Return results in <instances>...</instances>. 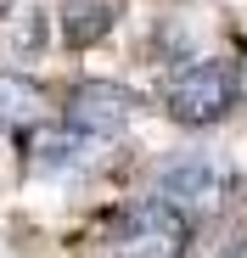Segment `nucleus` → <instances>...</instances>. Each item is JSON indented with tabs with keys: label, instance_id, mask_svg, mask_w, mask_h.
<instances>
[{
	"label": "nucleus",
	"instance_id": "obj_6",
	"mask_svg": "<svg viewBox=\"0 0 247 258\" xmlns=\"http://www.w3.org/2000/svg\"><path fill=\"white\" fill-rule=\"evenodd\" d=\"M45 123V84L28 73H0V135H28Z\"/></svg>",
	"mask_w": 247,
	"mask_h": 258
},
{
	"label": "nucleus",
	"instance_id": "obj_5",
	"mask_svg": "<svg viewBox=\"0 0 247 258\" xmlns=\"http://www.w3.org/2000/svg\"><path fill=\"white\" fill-rule=\"evenodd\" d=\"M96 152H101V146H96L90 135H79V129H68L62 118L28 129V168H34V174H62V168H79V163H90Z\"/></svg>",
	"mask_w": 247,
	"mask_h": 258
},
{
	"label": "nucleus",
	"instance_id": "obj_7",
	"mask_svg": "<svg viewBox=\"0 0 247 258\" xmlns=\"http://www.w3.org/2000/svg\"><path fill=\"white\" fill-rule=\"evenodd\" d=\"M118 12H124L118 0H62V39L73 51H85V45H96V39L112 34Z\"/></svg>",
	"mask_w": 247,
	"mask_h": 258
},
{
	"label": "nucleus",
	"instance_id": "obj_3",
	"mask_svg": "<svg viewBox=\"0 0 247 258\" xmlns=\"http://www.w3.org/2000/svg\"><path fill=\"white\" fill-rule=\"evenodd\" d=\"M186 247H191V219L174 213L169 202H157V197L130 202L107 230L112 258H186Z\"/></svg>",
	"mask_w": 247,
	"mask_h": 258
},
{
	"label": "nucleus",
	"instance_id": "obj_1",
	"mask_svg": "<svg viewBox=\"0 0 247 258\" xmlns=\"http://www.w3.org/2000/svg\"><path fill=\"white\" fill-rule=\"evenodd\" d=\"M236 90H241L236 68L219 56H202V62H186L163 79V112L186 129H208L236 107Z\"/></svg>",
	"mask_w": 247,
	"mask_h": 258
},
{
	"label": "nucleus",
	"instance_id": "obj_4",
	"mask_svg": "<svg viewBox=\"0 0 247 258\" xmlns=\"http://www.w3.org/2000/svg\"><path fill=\"white\" fill-rule=\"evenodd\" d=\"M135 118V96L124 90V84H107V79H85L68 90V107H62V123L79 129V135H90L96 146H112L124 129Z\"/></svg>",
	"mask_w": 247,
	"mask_h": 258
},
{
	"label": "nucleus",
	"instance_id": "obj_2",
	"mask_svg": "<svg viewBox=\"0 0 247 258\" xmlns=\"http://www.w3.org/2000/svg\"><path fill=\"white\" fill-rule=\"evenodd\" d=\"M152 197L157 202H169L174 213H186V219H214V213L236 197V174L208 157V152H186V157H169L157 168V180H152Z\"/></svg>",
	"mask_w": 247,
	"mask_h": 258
}]
</instances>
